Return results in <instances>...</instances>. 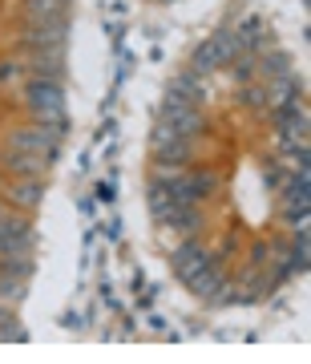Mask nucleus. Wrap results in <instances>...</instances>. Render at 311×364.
I'll list each match as a JSON object with an SVG mask.
<instances>
[{"mask_svg":"<svg viewBox=\"0 0 311 364\" xmlns=\"http://www.w3.org/2000/svg\"><path fill=\"white\" fill-rule=\"evenodd\" d=\"M214 69H222V61H219L214 41H207V45H198L195 57H190V73H195V77H207V73H214Z\"/></svg>","mask_w":311,"mask_h":364,"instance_id":"obj_15","label":"nucleus"},{"mask_svg":"<svg viewBox=\"0 0 311 364\" xmlns=\"http://www.w3.org/2000/svg\"><path fill=\"white\" fill-rule=\"evenodd\" d=\"M130 287H133V291H142V287H146V272H142V267H133V275H130Z\"/></svg>","mask_w":311,"mask_h":364,"instance_id":"obj_28","label":"nucleus"},{"mask_svg":"<svg viewBox=\"0 0 311 364\" xmlns=\"http://www.w3.org/2000/svg\"><path fill=\"white\" fill-rule=\"evenodd\" d=\"M73 0H21V13L25 21H37V16H57V13H69Z\"/></svg>","mask_w":311,"mask_h":364,"instance_id":"obj_14","label":"nucleus"},{"mask_svg":"<svg viewBox=\"0 0 311 364\" xmlns=\"http://www.w3.org/2000/svg\"><path fill=\"white\" fill-rule=\"evenodd\" d=\"M146 207H150V219H154L158 227L166 223V215H170V191H166V182L150 178V186H146Z\"/></svg>","mask_w":311,"mask_h":364,"instance_id":"obj_13","label":"nucleus"},{"mask_svg":"<svg viewBox=\"0 0 311 364\" xmlns=\"http://www.w3.org/2000/svg\"><path fill=\"white\" fill-rule=\"evenodd\" d=\"M13 340V344H28V328H21L16 308H0V344Z\"/></svg>","mask_w":311,"mask_h":364,"instance_id":"obj_17","label":"nucleus"},{"mask_svg":"<svg viewBox=\"0 0 311 364\" xmlns=\"http://www.w3.org/2000/svg\"><path fill=\"white\" fill-rule=\"evenodd\" d=\"M117 134V117L114 114H105V122H102V138H114Z\"/></svg>","mask_w":311,"mask_h":364,"instance_id":"obj_26","label":"nucleus"},{"mask_svg":"<svg viewBox=\"0 0 311 364\" xmlns=\"http://www.w3.org/2000/svg\"><path fill=\"white\" fill-rule=\"evenodd\" d=\"M174 138H182V134L174 130L170 122H162V117H158V122H154V130H150V154H154V150H162V146H170Z\"/></svg>","mask_w":311,"mask_h":364,"instance_id":"obj_21","label":"nucleus"},{"mask_svg":"<svg viewBox=\"0 0 311 364\" xmlns=\"http://www.w3.org/2000/svg\"><path fill=\"white\" fill-rule=\"evenodd\" d=\"M28 296V279H13V275H0V308H21Z\"/></svg>","mask_w":311,"mask_h":364,"instance_id":"obj_18","label":"nucleus"},{"mask_svg":"<svg viewBox=\"0 0 311 364\" xmlns=\"http://www.w3.org/2000/svg\"><path fill=\"white\" fill-rule=\"evenodd\" d=\"M77 207H81V215H93V210H97V203H93V198H81Z\"/></svg>","mask_w":311,"mask_h":364,"instance_id":"obj_29","label":"nucleus"},{"mask_svg":"<svg viewBox=\"0 0 311 364\" xmlns=\"http://www.w3.org/2000/svg\"><path fill=\"white\" fill-rule=\"evenodd\" d=\"M102 235H105V243H117V239H121V223H117V219L102 223Z\"/></svg>","mask_w":311,"mask_h":364,"instance_id":"obj_25","label":"nucleus"},{"mask_svg":"<svg viewBox=\"0 0 311 364\" xmlns=\"http://www.w3.org/2000/svg\"><path fill=\"white\" fill-rule=\"evenodd\" d=\"M61 324H65V328H73V332H77V328H81V312H73V308H69V312L61 316Z\"/></svg>","mask_w":311,"mask_h":364,"instance_id":"obj_27","label":"nucleus"},{"mask_svg":"<svg viewBox=\"0 0 311 364\" xmlns=\"http://www.w3.org/2000/svg\"><path fill=\"white\" fill-rule=\"evenodd\" d=\"M239 102L246 105V109H267L271 105V97H267V85L263 81H246V85H239Z\"/></svg>","mask_w":311,"mask_h":364,"instance_id":"obj_19","label":"nucleus"},{"mask_svg":"<svg viewBox=\"0 0 311 364\" xmlns=\"http://www.w3.org/2000/svg\"><path fill=\"white\" fill-rule=\"evenodd\" d=\"M114 198H117V186H114V178H109V182H97V191H93V203H105V207H109Z\"/></svg>","mask_w":311,"mask_h":364,"instance_id":"obj_23","label":"nucleus"},{"mask_svg":"<svg viewBox=\"0 0 311 364\" xmlns=\"http://www.w3.org/2000/svg\"><path fill=\"white\" fill-rule=\"evenodd\" d=\"M0 198L13 210L33 215V210H40V203H45V178H9L4 191H0Z\"/></svg>","mask_w":311,"mask_h":364,"instance_id":"obj_7","label":"nucleus"},{"mask_svg":"<svg viewBox=\"0 0 311 364\" xmlns=\"http://www.w3.org/2000/svg\"><path fill=\"white\" fill-rule=\"evenodd\" d=\"M21 73H25V65H21L16 57H4V61H0V90L16 85V81H21Z\"/></svg>","mask_w":311,"mask_h":364,"instance_id":"obj_22","label":"nucleus"},{"mask_svg":"<svg viewBox=\"0 0 311 364\" xmlns=\"http://www.w3.org/2000/svg\"><path fill=\"white\" fill-rule=\"evenodd\" d=\"M49 170H53V162H45L40 154H25V150L0 146V174L4 178H45Z\"/></svg>","mask_w":311,"mask_h":364,"instance_id":"obj_6","label":"nucleus"},{"mask_svg":"<svg viewBox=\"0 0 311 364\" xmlns=\"http://www.w3.org/2000/svg\"><path fill=\"white\" fill-rule=\"evenodd\" d=\"M186 182H190V191H195V198L202 203V198L219 195L222 174H219V170H210V166H186Z\"/></svg>","mask_w":311,"mask_h":364,"instance_id":"obj_12","label":"nucleus"},{"mask_svg":"<svg viewBox=\"0 0 311 364\" xmlns=\"http://www.w3.org/2000/svg\"><path fill=\"white\" fill-rule=\"evenodd\" d=\"M69 134V117L65 122H53V126H40V122H28V126H9L4 130V146L9 150H25V154H40L45 162H61V142Z\"/></svg>","mask_w":311,"mask_h":364,"instance_id":"obj_1","label":"nucleus"},{"mask_svg":"<svg viewBox=\"0 0 311 364\" xmlns=\"http://www.w3.org/2000/svg\"><path fill=\"white\" fill-rule=\"evenodd\" d=\"M4 182H9V178H4V174H0V191H4Z\"/></svg>","mask_w":311,"mask_h":364,"instance_id":"obj_31","label":"nucleus"},{"mask_svg":"<svg viewBox=\"0 0 311 364\" xmlns=\"http://www.w3.org/2000/svg\"><path fill=\"white\" fill-rule=\"evenodd\" d=\"M154 162L158 166H190L195 162V138H174L170 146L154 150Z\"/></svg>","mask_w":311,"mask_h":364,"instance_id":"obj_11","label":"nucleus"},{"mask_svg":"<svg viewBox=\"0 0 311 364\" xmlns=\"http://www.w3.org/2000/svg\"><path fill=\"white\" fill-rule=\"evenodd\" d=\"M283 73H295L291 69V53H283V49H263L259 53V73H255V81H275V77H283Z\"/></svg>","mask_w":311,"mask_h":364,"instance_id":"obj_10","label":"nucleus"},{"mask_svg":"<svg viewBox=\"0 0 311 364\" xmlns=\"http://www.w3.org/2000/svg\"><path fill=\"white\" fill-rule=\"evenodd\" d=\"M158 117H162V122H170L182 138H198V134L207 130V117H202V109H198V105H190V102H178V97H170V93H166V102L158 105Z\"/></svg>","mask_w":311,"mask_h":364,"instance_id":"obj_5","label":"nucleus"},{"mask_svg":"<svg viewBox=\"0 0 311 364\" xmlns=\"http://www.w3.org/2000/svg\"><path fill=\"white\" fill-rule=\"evenodd\" d=\"M69 45H53V49H25V73L37 81H61L65 85L69 65H65Z\"/></svg>","mask_w":311,"mask_h":364,"instance_id":"obj_4","label":"nucleus"},{"mask_svg":"<svg viewBox=\"0 0 311 364\" xmlns=\"http://www.w3.org/2000/svg\"><path fill=\"white\" fill-rule=\"evenodd\" d=\"M21 105L28 109L33 122L53 126V122H65V85L61 81H37L28 77L21 85Z\"/></svg>","mask_w":311,"mask_h":364,"instance_id":"obj_2","label":"nucleus"},{"mask_svg":"<svg viewBox=\"0 0 311 364\" xmlns=\"http://www.w3.org/2000/svg\"><path fill=\"white\" fill-rule=\"evenodd\" d=\"M231 73H234V85L255 81V73H259V57H255V53H239V57L231 61Z\"/></svg>","mask_w":311,"mask_h":364,"instance_id":"obj_20","label":"nucleus"},{"mask_svg":"<svg viewBox=\"0 0 311 364\" xmlns=\"http://www.w3.org/2000/svg\"><path fill=\"white\" fill-rule=\"evenodd\" d=\"M69 33H73V16H69V13L25 21V28H21V53H25V49H53V45H69Z\"/></svg>","mask_w":311,"mask_h":364,"instance_id":"obj_3","label":"nucleus"},{"mask_svg":"<svg viewBox=\"0 0 311 364\" xmlns=\"http://www.w3.org/2000/svg\"><path fill=\"white\" fill-rule=\"evenodd\" d=\"M190 291H195L198 299H207V304H214V296H219L222 287H227V267H222V259H214L207 267V272H198L195 279H190Z\"/></svg>","mask_w":311,"mask_h":364,"instance_id":"obj_8","label":"nucleus"},{"mask_svg":"<svg viewBox=\"0 0 311 364\" xmlns=\"http://www.w3.org/2000/svg\"><path fill=\"white\" fill-rule=\"evenodd\" d=\"M214 49H219V61H222V69L231 65L234 57H239V53H246L243 49V41H239V33H234V28H219V33H214Z\"/></svg>","mask_w":311,"mask_h":364,"instance_id":"obj_16","label":"nucleus"},{"mask_svg":"<svg viewBox=\"0 0 311 364\" xmlns=\"http://www.w3.org/2000/svg\"><path fill=\"white\" fill-rule=\"evenodd\" d=\"M263 178H267V186H271V191H279V186H283V170L275 166V162H267V170H263Z\"/></svg>","mask_w":311,"mask_h":364,"instance_id":"obj_24","label":"nucleus"},{"mask_svg":"<svg viewBox=\"0 0 311 364\" xmlns=\"http://www.w3.org/2000/svg\"><path fill=\"white\" fill-rule=\"evenodd\" d=\"M170 97H178V102H190V105H202L207 102V85H202V77H195L190 69L186 73H178V77H170Z\"/></svg>","mask_w":311,"mask_h":364,"instance_id":"obj_9","label":"nucleus"},{"mask_svg":"<svg viewBox=\"0 0 311 364\" xmlns=\"http://www.w3.org/2000/svg\"><path fill=\"white\" fill-rule=\"evenodd\" d=\"M4 215H9V203H4V198H0V219H4Z\"/></svg>","mask_w":311,"mask_h":364,"instance_id":"obj_30","label":"nucleus"}]
</instances>
